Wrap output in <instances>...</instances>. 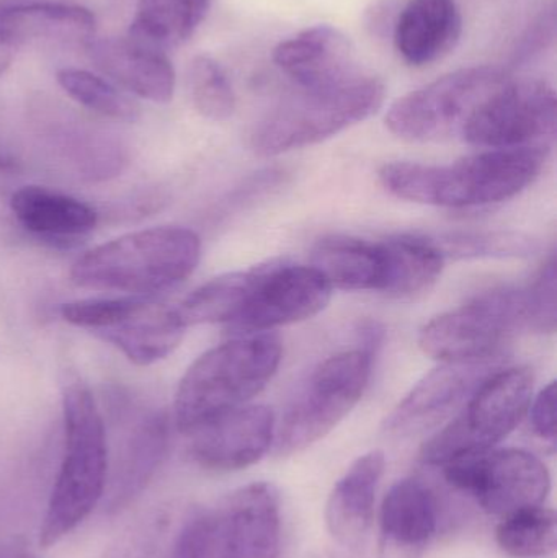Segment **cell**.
Here are the masks:
<instances>
[{"label":"cell","mask_w":557,"mask_h":558,"mask_svg":"<svg viewBox=\"0 0 557 558\" xmlns=\"http://www.w3.org/2000/svg\"><path fill=\"white\" fill-rule=\"evenodd\" d=\"M15 52L16 49L0 36V77L5 74L7 69L12 64Z\"/></svg>","instance_id":"d590c367"},{"label":"cell","mask_w":557,"mask_h":558,"mask_svg":"<svg viewBox=\"0 0 557 558\" xmlns=\"http://www.w3.org/2000/svg\"><path fill=\"white\" fill-rule=\"evenodd\" d=\"M167 448V422L156 415L146 420L128 442L111 490V507L120 508L144 490L162 461Z\"/></svg>","instance_id":"4316f807"},{"label":"cell","mask_w":557,"mask_h":558,"mask_svg":"<svg viewBox=\"0 0 557 558\" xmlns=\"http://www.w3.org/2000/svg\"><path fill=\"white\" fill-rule=\"evenodd\" d=\"M61 317L94 331L137 366H149L169 356L186 328L175 308L147 295L68 302L61 307Z\"/></svg>","instance_id":"30bf717a"},{"label":"cell","mask_w":557,"mask_h":558,"mask_svg":"<svg viewBox=\"0 0 557 558\" xmlns=\"http://www.w3.org/2000/svg\"><path fill=\"white\" fill-rule=\"evenodd\" d=\"M56 78L72 100L94 113L123 123L140 120L141 108L137 101L100 75L84 69L64 68L59 69Z\"/></svg>","instance_id":"f1b7e54d"},{"label":"cell","mask_w":557,"mask_h":558,"mask_svg":"<svg viewBox=\"0 0 557 558\" xmlns=\"http://www.w3.org/2000/svg\"><path fill=\"white\" fill-rule=\"evenodd\" d=\"M549 146L489 149L448 166L386 163L379 180L405 202L440 208H484L509 202L529 189L545 167Z\"/></svg>","instance_id":"6da1fadb"},{"label":"cell","mask_w":557,"mask_h":558,"mask_svg":"<svg viewBox=\"0 0 557 558\" xmlns=\"http://www.w3.org/2000/svg\"><path fill=\"white\" fill-rule=\"evenodd\" d=\"M0 558H28L25 554L12 553V554H3Z\"/></svg>","instance_id":"8d00e7d4"},{"label":"cell","mask_w":557,"mask_h":558,"mask_svg":"<svg viewBox=\"0 0 557 558\" xmlns=\"http://www.w3.org/2000/svg\"><path fill=\"white\" fill-rule=\"evenodd\" d=\"M208 9L209 0H140L128 36L167 52L192 38Z\"/></svg>","instance_id":"484cf974"},{"label":"cell","mask_w":557,"mask_h":558,"mask_svg":"<svg viewBox=\"0 0 557 558\" xmlns=\"http://www.w3.org/2000/svg\"><path fill=\"white\" fill-rule=\"evenodd\" d=\"M448 484L470 495L493 517H507L545 504L552 475L542 459L525 449H493L444 465Z\"/></svg>","instance_id":"8fae6325"},{"label":"cell","mask_w":557,"mask_h":558,"mask_svg":"<svg viewBox=\"0 0 557 558\" xmlns=\"http://www.w3.org/2000/svg\"><path fill=\"white\" fill-rule=\"evenodd\" d=\"M438 526L437 498L419 478L396 482L379 511L376 558H422Z\"/></svg>","instance_id":"ac0fdd59"},{"label":"cell","mask_w":557,"mask_h":558,"mask_svg":"<svg viewBox=\"0 0 557 558\" xmlns=\"http://www.w3.org/2000/svg\"><path fill=\"white\" fill-rule=\"evenodd\" d=\"M16 221L43 238H75L95 229L98 215L92 206L45 186H22L10 199Z\"/></svg>","instance_id":"cb8c5ba5"},{"label":"cell","mask_w":557,"mask_h":558,"mask_svg":"<svg viewBox=\"0 0 557 558\" xmlns=\"http://www.w3.org/2000/svg\"><path fill=\"white\" fill-rule=\"evenodd\" d=\"M64 454L39 530L45 549L56 546L87 520L107 488L108 448L104 418L90 389L65 384L62 396Z\"/></svg>","instance_id":"3957f363"},{"label":"cell","mask_w":557,"mask_h":558,"mask_svg":"<svg viewBox=\"0 0 557 558\" xmlns=\"http://www.w3.org/2000/svg\"><path fill=\"white\" fill-rule=\"evenodd\" d=\"M330 295L332 288L313 265L267 262L244 311L226 330L247 337L307 320L327 307Z\"/></svg>","instance_id":"5bb4252c"},{"label":"cell","mask_w":557,"mask_h":558,"mask_svg":"<svg viewBox=\"0 0 557 558\" xmlns=\"http://www.w3.org/2000/svg\"><path fill=\"white\" fill-rule=\"evenodd\" d=\"M533 433L545 441H556V384L549 383L529 407Z\"/></svg>","instance_id":"e575fe53"},{"label":"cell","mask_w":557,"mask_h":558,"mask_svg":"<svg viewBox=\"0 0 557 558\" xmlns=\"http://www.w3.org/2000/svg\"><path fill=\"white\" fill-rule=\"evenodd\" d=\"M264 268L265 264H262L205 282L175 307L177 315L185 327L203 324H222L228 327L244 311Z\"/></svg>","instance_id":"d4e9b609"},{"label":"cell","mask_w":557,"mask_h":558,"mask_svg":"<svg viewBox=\"0 0 557 558\" xmlns=\"http://www.w3.org/2000/svg\"><path fill=\"white\" fill-rule=\"evenodd\" d=\"M463 19L457 0H409L395 23V46L409 65L422 68L460 41Z\"/></svg>","instance_id":"603a6c76"},{"label":"cell","mask_w":557,"mask_h":558,"mask_svg":"<svg viewBox=\"0 0 557 558\" xmlns=\"http://www.w3.org/2000/svg\"><path fill=\"white\" fill-rule=\"evenodd\" d=\"M385 468V454L378 449L360 456L327 498L324 513L327 530L347 549H360L368 539Z\"/></svg>","instance_id":"44dd1931"},{"label":"cell","mask_w":557,"mask_h":558,"mask_svg":"<svg viewBox=\"0 0 557 558\" xmlns=\"http://www.w3.org/2000/svg\"><path fill=\"white\" fill-rule=\"evenodd\" d=\"M189 84L193 105L206 120L225 121L234 114V88L215 58L196 56L190 64Z\"/></svg>","instance_id":"f546056e"},{"label":"cell","mask_w":557,"mask_h":558,"mask_svg":"<svg viewBox=\"0 0 557 558\" xmlns=\"http://www.w3.org/2000/svg\"><path fill=\"white\" fill-rule=\"evenodd\" d=\"M496 363H444L422 377L386 420V432L409 436L432 428L467 403Z\"/></svg>","instance_id":"9a60e30c"},{"label":"cell","mask_w":557,"mask_h":558,"mask_svg":"<svg viewBox=\"0 0 557 558\" xmlns=\"http://www.w3.org/2000/svg\"><path fill=\"white\" fill-rule=\"evenodd\" d=\"M202 257L195 232L175 226L144 229L92 248L72 265L71 278L95 291L150 295L185 281Z\"/></svg>","instance_id":"277c9868"},{"label":"cell","mask_w":557,"mask_h":558,"mask_svg":"<svg viewBox=\"0 0 557 558\" xmlns=\"http://www.w3.org/2000/svg\"><path fill=\"white\" fill-rule=\"evenodd\" d=\"M497 546L513 558L552 556L557 547V520L552 508L530 507L513 511L500 520Z\"/></svg>","instance_id":"83f0119b"},{"label":"cell","mask_w":557,"mask_h":558,"mask_svg":"<svg viewBox=\"0 0 557 558\" xmlns=\"http://www.w3.org/2000/svg\"><path fill=\"white\" fill-rule=\"evenodd\" d=\"M208 511V544L203 558H280L281 508L274 485H245Z\"/></svg>","instance_id":"4fadbf2b"},{"label":"cell","mask_w":557,"mask_h":558,"mask_svg":"<svg viewBox=\"0 0 557 558\" xmlns=\"http://www.w3.org/2000/svg\"><path fill=\"white\" fill-rule=\"evenodd\" d=\"M445 257L448 254L458 257H509V255H529L535 245L529 239L516 234H460L448 235L445 241H434Z\"/></svg>","instance_id":"4dcf8cb0"},{"label":"cell","mask_w":557,"mask_h":558,"mask_svg":"<svg viewBox=\"0 0 557 558\" xmlns=\"http://www.w3.org/2000/svg\"><path fill=\"white\" fill-rule=\"evenodd\" d=\"M209 534V511L193 514L177 536L172 558H203Z\"/></svg>","instance_id":"836d02e7"},{"label":"cell","mask_w":557,"mask_h":558,"mask_svg":"<svg viewBox=\"0 0 557 558\" xmlns=\"http://www.w3.org/2000/svg\"><path fill=\"white\" fill-rule=\"evenodd\" d=\"M556 92L548 82L507 81L473 114L461 140L484 149L549 146L556 136Z\"/></svg>","instance_id":"7c38bea8"},{"label":"cell","mask_w":557,"mask_h":558,"mask_svg":"<svg viewBox=\"0 0 557 558\" xmlns=\"http://www.w3.org/2000/svg\"><path fill=\"white\" fill-rule=\"evenodd\" d=\"M372 348L342 351L314 367L275 429V452L298 454L329 435L362 400L373 367Z\"/></svg>","instance_id":"52a82bcc"},{"label":"cell","mask_w":557,"mask_h":558,"mask_svg":"<svg viewBox=\"0 0 557 558\" xmlns=\"http://www.w3.org/2000/svg\"><path fill=\"white\" fill-rule=\"evenodd\" d=\"M529 367L491 373L467 400L461 412L422 446L425 464L444 465L493 451L522 423L533 399Z\"/></svg>","instance_id":"8992f818"},{"label":"cell","mask_w":557,"mask_h":558,"mask_svg":"<svg viewBox=\"0 0 557 558\" xmlns=\"http://www.w3.org/2000/svg\"><path fill=\"white\" fill-rule=\"evenodd\" d=\"M275 429L277 423L268 407L247 403L190 435V451L209 471H242L267 454L275 441Z\"/></svg>","instance_id":"2e32d148"},{"label":"cell","mask_w":557,"mask_h":558,"mask_svg":"<svg viewBox=\"0 0 557 558\" xmlns=\"http://www.w3.org/2000/svg\"><path fill=\"white\" fill-rule=\"evenodd\" d=\"M523 330L530 331L526 286L497 288L428 322L419 347L441 363H477L494 360Z\"/></svg>","instance_id":"ba28073f"},{"label":"cell","mask_w":557,"mask_h":558,"mask_svg":"<svg viewBox=\"0 0 557 558\" xmlns=\"http://www.w3.org/2000/svg\"><path fill=\"white\" fill-rule=\"evenodd\" d=\"M98 71L120 88L154 104H169L175 92V71L162 49L126 38L90 39L85 45Z\"/></svg>","instance_id":"d6986e66"},{"label":"cell","mask_w":557,"mask_h":558,"mask_svg":"<svg viewBox=\"0 0 557 558\" xmlns=\"http://www.w3.org/2000/svg\"><path fill=\"white\" fill-rule=\"evenodd\" d=\"M556 262H548L530 284H526L530 308V331L555 333L557 318Z\"/></svg>","instance_id":"1f68e13d"},{"label":"cell","mask_w":557,"mask_h":558,"mask_svg":"<svg viewBox=\"0 0 557 558\" xmlns=\"http://www.w3.org/2000/svg\"><path fill=\"white\" fill-rule=\"evenodd\" d=\"M383 101V82L363 74L336 87L300 88L255 124L252 150L271 157L314 146L362 123Z\"/></svg>","instance_id":"5b68a950"},{"label":"cell","mask_w":557,"mask_h":558,"mask_svg":"<svg viewBox=\"0 0 557 558\" xmlns=\"http://www.w3.org/2000/svg\"><path fill=\"white\" fill-rule=\"evenodd\" d=\"M94 13L55 0H0V36L13 48L35 41L84 43L94 39Z\"/></svg>","instance_id":"7402d4cb"},{"label":"cell","mask_w":557,"mask_h":558,"mask_svg":"<svg viewBox=\"0 0 557 558\" xmlns=\"http://www.w3.org/2000/svg\"><path fill=\"white\" fill-rule=\"evenodd\" d=\"M274 62L298 88H326L362 75L352 43L329 25L311 26L275 48Z\"/></svg>","instance_id":"e0dca14e"},{"label":"cell","mask_w":557,"mask_h":558,"mask_svg":"<svg viewBox=\"0 0 557 558\" xmlns=\"http://www.w3.org/2000/svg\"><path fill=\"white\" fill-rule=\"evenodd\" d=\"M313 267L330 288L343 291L382 292L391 298L395 252L391 239L366 241L350 235H330L313 248Z\"/></svg>","instance_id":"ffe728a7"},{"label":"cell","mask_w":557,"mask_h":558,"mask_svg":"<svg viewBox=\"0 0 557 558\" xmlns=\"http://www.w3.org/2000/svg\"><path fill=\"white\" fill-rule=\"evenodd\" d=\"M556 35V15L555 5H549L548 9L543 10L532 23L529 28L520 36V41H517L516 49L512 52L510 64L513 69L522 68V65L530 64L533 59L543 54V51L552 46L555 41Z\"/></svg>","instance_id":"d6a6232c"},{"label":"cell","mask_w":557,"mask_h":558,"mask_svg":"<svg viewBox=\"0 0 557 558\" xmlns=\"http://www.w3.org/2000/svg\"><path fill=\"white\" fill-rule=\"evenodd\" d=\"M507 81V72L493 65L458 69L396 100L386 126L401 140L417 143L461 137L481 105Z\"/></svg>","instance_id":"9c48e42d"},{"label":"cell","mask_w":557,"mask_h":558,"mask_svg":"<svg viewBox=\"0 0 557 558\" xmlns=\"http://www.w3.org/2000/svg\"><path fill=\"white\" fill-rule=\"evenodd\" d=\"M281 340L275 335L234 337L206 351L190 366L177 389L173 416L190 436L213 420L247 405L277 374Z\"/></svg>","instance_id":"7a4b0ae2"}]
</instances>
